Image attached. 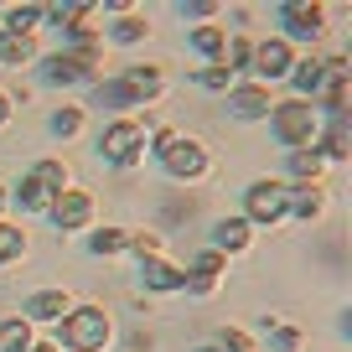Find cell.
I'll return each instance as SVG.
<instances>
[{"mask_svg": "<svg viewBox=\"0 0 352 352\" xmlns=\"http://www.w3.org/2000/svg\"><path fill=\"white\" fill-rule=\"evenodd\" d=\"M270 124H275V135L290 145V151H306V145H316L321 114L311 109V99H285V104L270 109Z\"/></svg>", "mask_w": 352, "mask_h": 352, "instance_id": "obj_1", "label": "cell"}, {"mask_svg": "<svg viewBox=\"0 0 352 352\" xmlns=\"http://www.w3.org/2000/svg\"><path fill=\"white\" fill-rule=\"evenodd\" d=\"M57 331H63V342L73 352H99L114 327H109V316H104L99 306H73L63 321H57Z\"/></svg>", "mask_w": 352, "mask_h": 352, "instance_id": "obj_2", "label": "cell"}, {"mask_svg": "<svg viewBox=\"0 0 352 352\" xmlns=\"http://www.w3.org/2000/svg\"><path fill=\"white\" fill-rule=\"evenodd\" d=\"M155 155H161V166L171 176H202L208 171V151L197 140H187V135H176V130L155 135Z\"/></svg>", "mask_w": 352, "mask_h": 352, "instance_id": "obj_3", "label": "cell"}, {"mask_svg": "<svg viewBox=\"0 0 352 352\" xmlns=\"http://www.w3.org/2000/svg\"><path fill=\"white\" fill-rule=\"evenodd\" d=\"M243 212H249L243 223H280L290 212V187L285 182H254L243 192Z\"/></svg>", "mask_w": 352, "mask_h": 352, "instance_id": "obj_4", "label": "cell"}, {"mask_svg": "<svg viewBox=\"0 0 352 352\" xmlns=\"http://www.w3.org/2000/svg\"><path fill=\"white\" fill-rule=\"evenodd\" d=\"M99 155H104V161H114V166H130V161H140V155H145V130H140L135 120L109 124V130L99 135Z\"/></svg>", "mask_w": 352, "mask_h": 352, "instance_id": "obj_5", "label": "cell"}, {"mask_svg": "<svg viewBox=\"0 0 352 352\" xmlns=\"http://www.w3.org/2000/svg\"><path fill=\"white\" fill-rule=\"evenodd\" d=\"M280 21H285V36L316 42V36H321V26H327V11H321V6H311V0H290L285 11H280Z\"/></svg>", "mask_w": 352, "mask_h": 352, "instance_id": "obj_6", "label": "cell"}, {"mask_svg": "<svg viewBox=\"0 0 352 352\" xmlns=\"http://www.w3.org/2000/svg\"><path fill=\"white\" fill-rule=\"evenodd\" d=\"M249 67H254V73H264V78H285L290 67H296V52H290V42H285V36H270V42H259V47H254Z\"/></svg>", "mask_w": 352, "mask_h": 352, "instance_id": "obj_7", "label": "cell"}, {"mask_svg": "<svg viewBox=\"0 0 352 352\" xmlns=\"http://www.w3.org/2000/svg\"><path fill=\"white\" fill-rule=\"evenodd\" d=\"M94 218V197L88 192H78V187H67V192H57V202H52V223L57 228H83V223Z\"/></svg>", "mask_w": 352, "mask_h": 352, "instance_id": "obj_8", "label": "cell"}, {"mask_svg": "<svg viewBox=\"0 0 352 352\" xmlns=\"http://www.w3.org/2000/svg\"><path fill=\"white\" fill-rule=\"evenodd\" d=\"M275 104H270V88L264 83H243L228 94V114H239V120H259V114H270Z\"/></svg>", "mask_w": 352, "mask_h": 352, "instance_id": "obj_9", "label": "cell"}, {"mask_svg": "<svg viewBox=\"0 0 352 352\" xmlns=\"http://www.w3.org/2000/svg\"><path fill=\"white\" fill-rule=\"evenodd\" d=\"M67 311H73V306H67L63 290H36L32 306H26V316H32V321H63Z\"/></svg>", "mask_w": 352, "mask_h": 352, "instance_id": "obj_10", "label": "cell"}, {"mask_svg": "<svg viewBox=\"0 0 352 352\" xmlns=\"http://www.w3.org/2000/svg\"><path fill=\"white\" fill-rule=\"evenodd\" d=\"M120 83H124V94H130V104L155 99V94H161V73H155V67H130Z\"/></svg>", "mask_w": 352, "mask_h": 352, "instance_id": "obj_11", "label": "cell"}, {"mask_svg": "<svg viewBox=\"0 0 352 352\" xmlns=\"http://www.w3.org/2000/svg\"><path fill=\"white\" fill-rule=\"evenodd\" d=\"M140 280H145V290H176V285H187V275L171 270L166 259H145L140 264Z\"/></svg>", "mask_w": 352, "mask_h": 352, "instance_id": "obj_12", "label": "cell"}, {"mask_svg": "<svg viewBox=\"0 0 352 352\" xmlns=\"http://www.w3.org/2000/svg\"><path fill=\"white\" fill-rule=\"evenodd\" d=\"M212 239H218V254H239V249H249V223L243 218H223L218 228H212Z\"/></svg>", "mask_w": 352, "mask_h": 352, "instance_id": "obj_13", "label": "cell"}, {"mask_svg": "<svg viewBox=\"0 0 352 352\" xmlns=\"http://www.w3.org/2000/svg\"><path fill=\"white\" fill-rule=\"evenodd\" d=\"M218 275H223V254H218V249L197 254V264H192V290H202V296H208V290L218 285Z\"/></svg>", "mask_w": 352, "mask_h": 352, "instance_id": "obj_14", "label": "cell"}, {"mask_svg": "<svg viewBox=\"0 0 352 352\" xmlns=\"http://www.w3.org/2000/svg\"><path fill=\"white\" fill-rule=\"evenodd\" d=\"M290 78H296L300 99H311V94H321V88H327V67H321L316 57H306V63H296V67H290Z\"/></svg>", "mask_w": 352, "mask_h": 352, "instance_id": "obj_15", "label": "cell"}, {"mask_svg": "<svg viewBox=\"0 0 352 352\" xmlns=\"http://www.w3.org/2000/svg\"><path fill=\"white\" fill-rule=\"evenodd\" d=\"M321 166H327V155H321L316 145H306V151H296V155H290V176H296L300 187H311V182H316V176H321Z\"/></svg>", "mask_w": 352, "mask_h": 352, "instance_id": "obj_16", "label": "cell"}, {"mask_svg": "<svg viewBox=\"0 0 352 352\" xmlns=\"http://www.w3.org/2000/svg\"><path fill=\"white\" fill-rule=\"evenodd\" d=\"M52 202H57V192L47 187L42 176H26V182H21V208H32V212H52Z\"/></svg>", "mask_w": 352, "mask_h": 352, "instance_id": "obj_17", "label": "cell"}, {"mask_svg": "<svg viewBox=\"0 0 352 352\" xmlns=\"http://www.w3.org/2000/svg\"><path fill=\"white\" fill-rule=\"evenodd\" d=\"M36 21H42V6H11L0 32H6V36H32V26H36Z\"/></svg>", "mask_w": 352, "mask_h": 352, "instance_id": "obj_18", "label": "cell"}, {"mask_svg": "<svg viewBox=\"0 0 352 352\" xmlns=\"http://www.w3.org/2000/svg\"><path fill=\"white\" fill-rule=\"evenodd\" d=\"M321 208H327V192H321L316 182L290 192V212H300V218H321Z\"/></svg>", "mask_w": 352, "mask_h": 352, "instance_id": "obj_19", "label": "cell"}, {"mask_svg": "<svg viewBox=\"0 0 352 352\" xmlns=\"http://www.w3.org/2000/svg\"><path fill=\"white\" fill-rule=\"evenodd\" d=\"M327 161H347V151H352V135H347V120H331V130H327V140L316 145Z\"/></svg>", "mask_w": 352, "mask_h": 352, "instance_id": "obj_20", "label": "cell"}, {"mask_svg": "<svg viewBox=\"0 0 352 352\" xmlns=\"http://www.w3.org/2000/svg\"><path fill=\"white\" fill-rule=\"evenodd\" d=\"M0 352H32V321H6L0 327Z\"/></svg>", "mask_w": 352, "mask_h": 352, "instance_id": "obj_21", "label": "cell"}, {"mask_svg": "<svg viewBox=\"0 0 352 352\" xmlns=\"http://www.w3.org/2000/svg\"><path fill=\"white\" fill-rule=\"evenodd\" d=\"M192 47H197L202 57H223V47H228V32H223V26H197V32H192Z\"/></svg>", "mask_w": 352, "mask_h": 352, "instance_id": "obj_22", "label": "cell"}, {"mask_svg": "<svg viewBox=\"0 0 352 352\" xmlns=\"http://www.w3.org/2000/svg\"><path fill=\"white\" fill-rule=\"evenodd\" d=\"M32 52H36V42H32V36H6V47H0V63L21 67V63H32Z\"/></svg>", "mask_w": 352, "mask_h": 352, "instance_id": "obj_23", "label": "cell"}, {"mask_svg": "<svg viewBox=\"0 0 352 352\" xmlns=\"http://www.w3.org/2000/svg\"><path fill=\"white\" fill-rule=\"evenodd\" d=\"M223 57H228V63H223L228 73H243V67H249V57H254V42H249V36H233V42L223 47Z\"/></svg>", "mask_w": 352, "mask_h": 352, "instance_id": "obj_24", "label": "cell"}, {"mask_svg": "<svg viewBox=\"0 0 352 352\" xmlns=\"http://www.w3.org/2000/svg\"><path fill=\"white\" fill-rule=\"evenodd\" d=\"M21 254H26V239H21V228H11V223H0V264L21 259Z\"/></svg>", "mask_w": 352, "mask_h": 352, "instance_id": "obj_25", "label": "cell"}, {"mask_svg": "<svg viewBox=\"0 0 352 352\" xmlns=\"http://www.w3.org/2000/svg\"><path fill=\"white\" fill-rule=\"evenodd\" d=\"M120 249H130V233L124 228H99L94 233V254H120Z\"/></svg>", "mask_w": 352, "mask_h": 352, "instance_id": "obj_26", "label": "cell"}, {"mask_svg": "<svg viewBox=\"0 0 352 352\" xmlns=\"http://www.w3.org/2000/svg\"><path fill=\"white\" fill-rule=\"evenodd\" d=\"M94 99L109 104V109H124V104H130V94H124V83L114 78V83H99V88H94Z\"/></svg>", "mask_w": 352, "mask_h": 352, "instance_id": "obj_27", "label": "cell"}, {"mask_svg": "<svg viewBox=\"0 0 352 352\" xmlns=\"http://www.w3.org/2000/svg\"><path fill=\"white\" fill-rule=\"evenodd\" d=\"M32 176H42V182H47L52 192H67V171H63V161H42Z\"/></svg>", "mask_w": 352, "mask_h": 352, "instance_id": "obj_28", "label": "cell"}, {"mask_svg": "<svg viewBox=\"0 0 352 352\" xmlns=\"http://www.w3.org/2000/svg\"><path fill=\"white\" fill-rule=\"evenodd\" d=\"M197 78H202V88H212V94H223V88H228V78H233V73H228V67H223V63H208V67H202Z\"/></svg>", "mask_w": 352, "mask_h": 352, "instance_id": "obj_29", "label": "cell"}, {"mask_svg": "<svg viewBox=\"0 0 352 352\" xmlns=\"http://www.w3.org/2000/svg\"><path fill=\"white\" fill-rule=\"evenodd\" d=\"M78 124H83V109H57L52 135H78Z\"/></svg>", "mask_w": 352, "mask_h": 352, "instance_id": "obj_30", "label": "cell"}, {"mask_svg": "<svg viewBox=\"0 0 352 352\" xmlns=\"http://www.w3.org/2000/svg\"><path fill=\"white\" fill-rule=\"evenodd\" d=\"M130 249L140 254V259H155V249H161V239H155V233H130Z\"/></svg>", "mask_w": 352, "mask_h": 352, "instance_id": "obj_31", "label": "cell"}, {"mask_svg": "<svg viewBox=\"0 0 352 352\" xmlns=\"http://www.w3.org/2000/svg\"><path fill=\"white\" fill-rule=\"evenodd\" d=\"M218 352H254V342L243 337V331H223V347Z\"/></svg>", "mask_w": 352, "mask_h": 352, "instance_id": "obj_32", "label": "cell"}, {"mask_svg": "<svg viewBox=\"0 0 352 352\" xmlns=\"http://www.w3.org/2000/svg\"><path fill=\"white\" fill-rule=\"evenodd\" d=\"M275 347H280V352H296V347H300V331H296V327H275Z\"/></svg>", "mask_w": 352, "mask_h": 352, "instance_id": "obj_33", "label": "cell"}, {"mask_svg": "<svg viewBox=\"0 0 352 352\" xmlns=\"http://www.w3.org/2000/svg\"><path fill=\"white\" fill-rule=\"evenodd\" d=\"M114 36H120V42H140V36H145V21H120V26H114Z\"/></svg>", "mask_w": 352, "mask_h": 352, "instance_id": "obj_34", "label": "cell"}, {"mask_svg": "<svg viewBox=\"0 0 352 352\" xmlns=\"http://www.w3.org/2000/svg\"><path fill=\"white\" fill-rule=\"evenodd\" d=\"M32 352H57V342H32Z\"/></svg>", "mask_w": 352, "mask_h": 352, "instance_id": "obj_35", "label": "cell"}, {"mask_svg": "<svg viewBox=\"0 0 352 352\" xmlns=\"http://www.w3.org/2000/svg\"><path fill=\"white\" fill-rule=\"evenodd\" d=\"M6 114H11V99H6V94H0V124H6Z\"/></svg>", "mask_w": 352, "mask_h": 352, "instance_id": "obj_36", "label": "cell"}, {"mask_svg": "<svg viewBox=\"0 0 352 352\" xmlns=\"http://www.w3.org/2000/svg\"><path fill=\"white\" fill-rule=\"evenodd\" d=\"M197 352H218V347H197Z\"/></svg>", "mask_w": 352, "mask_h": 352, "instance_id": "obj_37", "label": "cell"}, {"mask_svg": "<svg viewBox=\"0 0 352 352\" xmlns=\"http://www.w3.org/2000/svg\"><path fill=\"white\" fill-rule=\"evenodd\" d=\"M0 202H6V187H0Z\"/></svg>", "mask_w": 352, "mask_h": 352, "instance_id": "obj_38", "label": "cell"}, {"mask_svg": "<svg viewBox=\"0 0 352 352\" xmlns=\"http://www.w3.org/2000/svg\"><path fill=\"white\" fill-rule=\"evenodd\" d=\"M0 47H6V32H0Z\"/></svg>", "mask_w": 352, "mask_h": 352, "instance_id": "obj_39", "label": "cell"}]
</instances>
